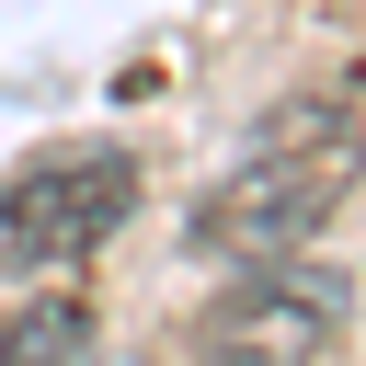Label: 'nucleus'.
I'll list each match as a JSON object with an SVG mask.
<instances>
[{
    "label": "nucleus",
    "instance_id": "nucleus-4",
    "mask_svg": "<svg viewBox=\"0 0 366 366\" xmlns=\"http://www.w3.org/2000/svg\"><path fill=\"white\" fill-rule=\"evenodd\" d=\"M69 355H80V309H34L0 332V366H69Z\"/></svg>",
    "mask_w": 366,
    "mask_h": 366
},
{
    "label": "nucleus",
    "instance_id": "nucleus-2",
    "mask_svg": "<svg viewBox=\"0 0 366 366\" xmlns=\"http://www.w3.org/2000/svg\"><path fill=\"white\" fill-rule=\"evenodd\" d=\"M137 206V160L126 149H57L34 172L0 183V286H34V274H80Z\"/></svg>",
    "mask_w": 366,
    "mask_h": 366
},
{
    "label": "nucleus",
    "instance_id": "nucleus-3",
    "mask_svg": "<svg viewBox=\"0 0 366 366\" xmlns=\"http://www.w3.org/2000/svg\"><path fill=\"white\" fill-rule=\"evenodd\" d=\"M343 320H355V274L297 252V263H229L194 343H206V366H320L343 343Z\"/></svg>",
    "mask_w": 366,
    "mask_h": 366
},
{
    "label": "nucleus",
    "instance_id": "nucleus-1",
    "mask_svg": "<svg viewBox=\"0 0 366 366\" xmlns=\"http://www.w3.org/2000/svg\"><path fill=\"white\" fill-rule=\"evenodd\" d=\"M355 217V92L332 80L320 103L274 114L263 149L194 206V252H229V263H297L320 252V229Z\"/></svg>",
    "mask_w": 366,
    "mask_h": 366
}]
</instances>
